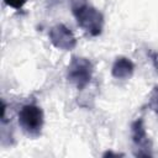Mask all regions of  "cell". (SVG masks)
Here are the masks:
<instances>
[{
	"mask_svg": "<svg viewBox=\"0 0 158 158\" xmlns=\"http://www.w3.org/2000/svg\"><path fill=\"white\" fill-rule=\"evenodd\" d=\"M19 125L30 137H37L43 127V112L36 104H26L19 111Z\"/></svg>",
	"mask_w": 158,
	"mask_h": 158,
	"instance_id": "cell-2",
	"label": "cell"
},
{
	"mask_svg": "<svg viewBox=\"0 0 158 158\" xmlns=\"http://www.w3.org/2000/svg\"><path fill=\"white\" fill-rule=\"evenodd\" d=\"M48 37L52 44L62 51H70L77 44V40L73 32L62 23L53 26L48 33Z\"/></svg>",
	"mask_w": 158,
	"mask_h": 158,
	"instance_id": "cell-4",
	"label": "cell"
},
{
	"mask_svg": "<svg viewBox=\"0 0 158 158\" xmlns=\"http://www.w3.org/2000/svg\"><path fill=\"white\" fill-rule=\"evenodd\" d=\"M4 2H5L7 6L19 10V9H21V7L27 2V0H4Z\"/></svg>",
	"mask_w": 158,
	"mask_h": 158,
	"instance_id": "cell-8",
	"label": "cell"
},
{
	"mask_svg": "<svg viewBox=\"0 0 158 158\" xmlns=\"http://www.w3.org/2000/svg\"><path fill=\"white\" fill-rule=\"evenodd\" d=\"M148 105L149 107L158 114V85H156L148 96Z\"/></svg>",
	"mask_w": 158,
	"mask_h": 158,
	"instance_id": "cell-7",
	"label": "cell"
},
{
	"mask_svg": "<svg viewBox=\"0 0 158 158\" xmlns=\"http://www.w3.org/2000/svg\"><path fill=\"white\" fill-rule=\"evenodd\" d=\"M91 74H93V65L89 59L81 57L72 58L67 73V78L72 84H74L78 89H83L89 84L91 79Z\"/></svg>",
	"mask_w": 158,
	"mask_h": 158,
	"instance_id": "cell-3",
	"label": "cell"
},
{
	"mask_svg": "<svg viewBox=\"0 0 158 158\" xmlns=\"http://www.w3.org/2000/svg\"><path fill=\"white\" fill-rule=\"evenodd\" d=\"M132 141L135 143V147H137V149L143 151L151 148L148 135L142 120H136L132 123Z\"/></svg>",
	"mask_w": 158,
	"mask_h": 158,
	"instance_id": "cell-6",
	"label": "cell"
},
{
	"mask_svg": "<svg viewBox=\"0 0 158 158\" xmlns=\"http://www.w3.org/2000/svg\"><path fill=\"white\" fill-rule=\"evenodd\" d=\"M72 12L78 26L90 36H98L102 31L104 17L99 10L88 5L85 0H70Z\"/></svg>",
	"mask_w": 158,
	"mask_h": 158,
	"instance_id": "cell-1",
	"label": "cell"
},
{
	"mask_svg": "<svg viewBox=\"0 0 158 158\" xmlns=\"http://www.w3.org/2000/svg\"><path fill=\"white\" fill-rule=\"evenodd\" d=\"M133 70H135V65L128 58L117 57L112 64L111 73H112L114 78L120 79V80H126L132 77Z\"/></svg>",
	"mask_w": 158,
	"mask_h": 158,
	"instance_id": "cell-5",
	"label": "cell"
}]
</instances>
